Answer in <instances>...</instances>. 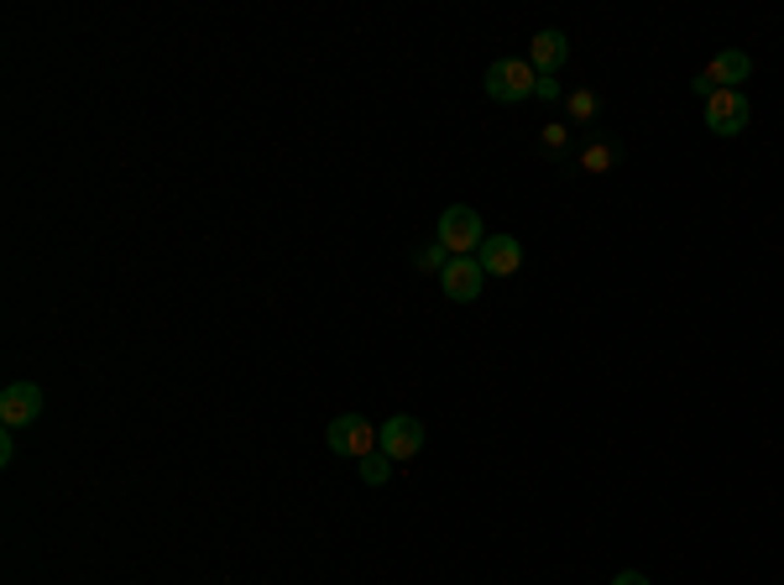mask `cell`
<instances>
[{"mask_svg":"<svg viewBox=\"0 0 784 585\" xmlns=\"http://www.w3.org/2000/svg\"><path fill=\"white\" fill-rule=\"evenodd\" d=\"M377 440H382V455H387V460H413V455L424 449V423L413 419V413H398V419H387L377 429Z\"/></svg>","mask_w":784,"mask_h":585,"instance_id":"5","label":"cell"},{"mask_svg":"<svg viewBox=\"0 0 784 585\" xmlns=\"http://www.w3.org/2000/svg\"><path fill=\"white\" fill-rule=\"evenodd\" d=\"M445 261H450V251H445L440 241H429V246L413 251V267H419V272H445Z\"/></svg>","mask_w":784,"mask_h":585,"instance_id":"13","label":"cell"},{"mask_svg":"<svg viewBox=\"0 0 784 585\" xmlns=\"http://www.w3.org/2000/svg\"><path fill=\"white\" fill-rule=\"evenodd\" d=\"M565 58H571V43H565V32H554V26H549V32H539V37H534V52H528L534 73H549V79H554V69H560Z\"/></svg>","mask_w":784,"mask_h":585,"instance_id":"10","label":"cell"},{"mask_svg":"<svg viewBox=\"0 0 784 585\" xmlns=\"http://www.w3.org/2000/svg\"><path fill=\"white\" fill-rule=\"evenodd\" d=\"M618 157H622L618 141H592V147L581 152V167H586V173H607V167H618Z\"/></svg>","mask_w":784,"mask_h":585,"instance_id":"11","label":"cell"},{"mask_svg":"<svg viewBox=\"0 0 784 585\" xmlns=\"http://www.w3.org/2000/svg\"><path fill=\"white\" fill-rule=\"evenodd\" d=\"M476 261H481V272H487V278H513V272L523 267L518 235H492V241H481Z\"/></svg>","mask_w":784,"mask_h":585,"instance_id":"8","label":"cell"},{"mask_svg":"<svg viewBox=\"0 0 784 585\" xmlns=\"http://www.w3.org/2000/svg\"><path fill=\"white\" fill-rule=\"evenodd\" d=\"M534 94H539V100H560V79H549V73H539V84H534Z\"/></svg>","mask_w":784,"mask_h":585,"instance_id":"15","label":"cell"},{"mask_svg":"<svg viewBox=\"0 0 784 585\" xmlns=\"http://www.w3.org/2000/svg\"><path fill=\"white\" fill-rule=\"evenodd\" d=\"M565 110H571L575 120H596V94H592V90L565 94Z\"/></svg>","mask_w":784,"mask_h":585,"instance_id":"14","label":"cell"},{"mask_svg":"<svg viewBox=\"0 0 784 585\" xmlns=\"http://www.w3.org/2000/svg\"><path fill=\"white\" fill-rule=\"evenodd\" d=\"M748 73H753V58H748V52H737V47H722L712 63L701 69V79H706L712 90H737Z\"/></svg>","mask_w":784,"mask_h":585,"instance_id":"9","label":"cell"},{"mask_svg":"<svg viewBox=\"0 0 784 585\" xmlns=\"http://www.w3.org/2000/svg\"><path fill=\"white\" fill-rule=\"evenodd\" d=\"M534 84H539V73H534L528 58H498V63L487 69V94H492L498 105H518V100H528Z\"/></svg>","mask_w":784,"mask_h":585,"instance_id":"2","label":"cell"},{"mask_svg":"<svg viewBox=\"0 0 784 585\" xmlns=\"http://www.w3.org/2000/svg\"><path fill=\"white\" fill-rule=\"evenodd\" d=\"M612 585H648V575H639V570H622Z\"/></svg>","mask_w":784,"mask_h":585,"instance_id":"18","label":"cell"},{"mask_svg":"<svg viewBox=\"0 0 784 585\" xmlns=\"http://www.w3.org/2000/svg\"><path fill=\"white\" fill-rule=\"evenodd\" d=\"M387 476H393V460H387L382 449H372V455L361 460V481H366V487H387Z\"/></svg>","mask_w":784,"mask_h":585,"instance_id":"12","label":"cell"},{"mask_svg":"<svg viewBox=\"0 0 784 585\" xmlns=\"http://www.w3.org/2000/svg\"><path fill=\"white\" fill-rule=\"evenodd\" d=\"M748 120H753V110H748V94L742 90H716L706 100V126H712L716 137H737Z\"/></svg>","mask_w":784,"mask_h":585,"instance_id":"4","label":"cell"},{"mask_svg":"<svg viewBox=\"0 0 784 585\" xmlns=\"http://www.w3.org/2000/svg\"><path fill=\"white\" fill-rule=\"evenodd\" d=\"M325 445H330L335 455H356V460H366L372 449H382V440H377V429L361 419V413H340V419L325 429Z\"/></svg>","mask_w":784,"mask_h":585,"instance_id":"3","label":"cell"},{"mask_svg":"<svg viewBox=\"0 0 784 585\" xmlns=\"http://www.w3.org/2000/svg\"><path fill=\"white\" fill-rule=\"evenodd\" d=\"M37 413H43V387L37 382H11L0 393V423L5 429H26V423H37Z\"/></svg>","mask_w":784,"mask_h":585,"instance_id":"6","label":"cell"},{"mask_svg":"<svg viewBox=\"0 0 784 585\" xmlns=\"http://www.w3.org/2000/svg\"><path fill=\"white\" fill-rule=\"evenodd\" d=\"M450 257H471V251H481V241H487V231H481V214L471 210V204H450V210L440 214V235H434Z\"/></svg>","mask_w":784,"mask_h":585,"instance_id":"1","label":"cell"},{"mask_svg":"<svg viewBox=\"0 0 784 585\" xmlns=\"http://www.w3.org/2000/svg\"><path fill=\"white\" fill-rule=\"evenodd\" d=\"M11 434H16V429H5V434H0V466H11V460H16V440H11Z\"/></svg>","mask_w":784,"mask_h":585,"instance_id":"16","label":"cell"},{"mask_svg":"<svg viewBox=\"0 0 784 585\" xmlns=\"http://www.w3.org/2000/svg\"><path fill=\"white\" fill-rule=\"evenodd\" d=\"M545 147L549 152H560V147H565V126H545Z\"/></svg>","mask_w":784,"mask_h":585,"instance_id":"17","label":"cell"},{"mask_svg":"<svg viewBox=\"0 0 784 585\" xmlns=\"http://www.w3.org/2000/svg\"><path fill=\"white\" fill-rule=\"evenodd\" d=\"M440 288L450 293L455 304H476L481 288H487V272H481V261L476 257H450L445 261V272H440Z\"/></svg>","mask_w":784,"mask_h":585,"instance_id":"7","label":"cell"}]
</instances>
